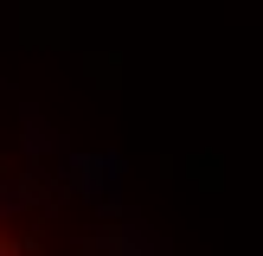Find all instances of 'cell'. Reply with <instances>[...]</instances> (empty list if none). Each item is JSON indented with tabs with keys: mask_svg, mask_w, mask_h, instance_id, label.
Instances as JSON below:
<instances>
[{
	"mask_svg": "<svg viewBox=\"0 0 263 256\" xmlns=\"http://www.w3.org/2000/svg\"><path fill=\"white\" fill-rule=\"evenodd\" d=\"M0 256H90V230L64 218V205L0 154Z\"/></svg>",
	"mask_w": 263,
	"mask_h": 256,
	"instance_id": "1",
	"label": "cell"
}]
</instances>
